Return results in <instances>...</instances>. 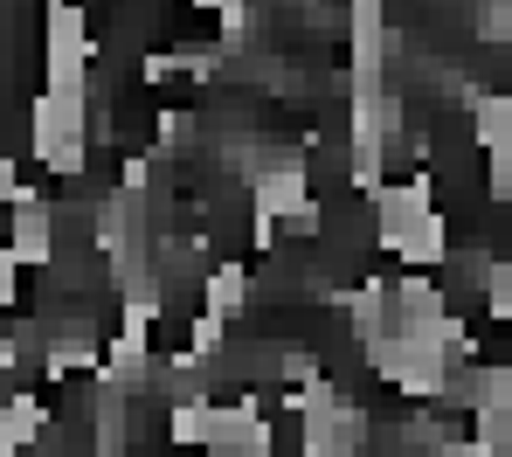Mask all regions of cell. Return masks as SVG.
<instances>
[{"label": "cell", "mask_w": 512, "mask_h": 457, "mask_svg": "<svg viewBox=\"0 0 512 457\" xmlns=\"http://www.w3.org/2000/svg\"><path fill=\"white\" fill-rule=\"evenodd\" d=\"M7 250L21 257V271L28 264L49 271V257H56V208H42V194H21L7 208Z\"/></svg>", "instance_id": "obj_1"}, {"label": "cell", "mask_w": 512, "mask_h": 457, "mask_svg": "<svg viewBox=\"0 0 512 457\" xmlns=\"http://www.w3.org/2000/svg\"><path fill=\"white\" fill-rule=\"evenodd\" d=\"M194 305L201 312H215V319H243V305H250V271L229 257V264H208L201 271V291H194Z\"/></svg>", "instance_id": "obj_2"}, {"label": "cell", "mask_w": 512, "mask_h": 457, "mask_svg": "<svg viewBox=\"0 0 512 457\" xmlns=\"http://www.w3.org/2000/svg\"><path fill=\"white\" fill-rule=\"evenodd\" d=\"M118 457H146V451H118Z\"/></svg>", "instance_id": "obj_3"}]
</instances>
